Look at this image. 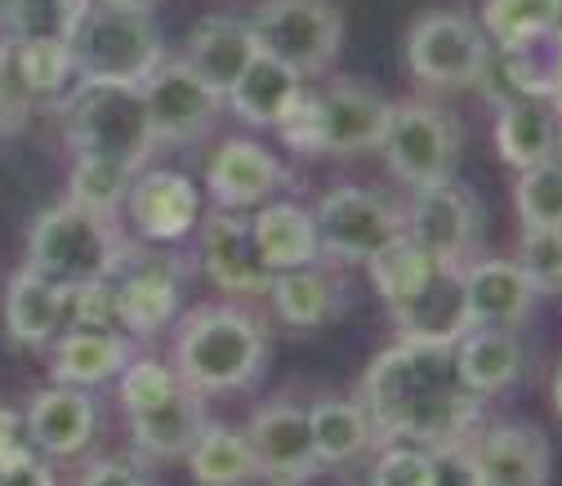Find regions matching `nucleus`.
<instances>
[{
	"instance_id": "obj_1",
	"label": "nucleus",
	"mask_w": 562,
	"mask_h": 486,
	"mask_svg": "<svg viewBox=\"0 0 562 486\" xmlns=\"http://www.w3.org/2000/svg\"><path fill=\"white\" fill-rule=\"evenodd\" d=\"M371 415L375 447L389 442H411V447H447V442H469L482 429V406L456 366L451 349L438 343H393L384 349L362 380L358 397Z\"/></svg>"
},
{
	"instance_id": "obj_2",
	"label": "nucleus",
	"mask_w": 562,
	"mask_h": 486,
	"mask_svg": "<svg viewBox=\"0 0 562 486\" xmlns=\"http://www.w3.org/2000/svg\"><path fill=\"white\" fill-rule=\"evenodd\" d=\"M175 371L196 393H237L250 388L268 362L263 326L237 304H201L179 321Z\"/></svg>"
},
{
	"instance_id": "obj_3",
	"label": "nucleus",
	"mask_w": 562,
	"mask_h": 486,
	"mask_svg": "<svg viewBox=\"0 0 562 486\" xmlns=\"http://www.w3.org/2000/svg\"><path fill=\"white\" fill-rule=\"evenodd\" d=\"M72 77L99 86H144L166 58L153 10L130 0H81L77 23L67 32Z\"/></svg>"
},
{
	"instance_id": "obj_4",
	"label": "nucleus",
	"mask_w": 562,
	"mask_h": 486,
	"mask_svg": "<svg viewBox=\"0 0 562 486\" xmlns=\"http://www.w3.org/2000/svg\"><path fill=\"white\" fill-rule=\"evenodd\" d=\"M393 103L358 81H330L304 90L295 108L277 121V134L304 157H362L380 152Z\"/></svg>"
},
{
	"instance_id": "obj_5",
	"label": "nucleus",
	"mask_w": 562,
	"mask_h": 486,
	"mask_svg": "<svg viewBox=\"0 0 562 486\" xmlns=\"http://www.w3.org/2000/svg\"><path fill=\"white\" fill-rule=\"evenodd\" d=\"M125 246L130 241L116 233V219H103L77 201H63L36 215L27 233V268L41 272L58 291H67L112 276L121 268Z\"/></svg>"
},
{
	"instance_id": "obj_6",
	"label": "nucleus",
	"mask_w": 562,
	"mask_h": 486,
	"mask_svg": "<svg viewBox=\"0 0 562 486\" xmlns=\"http://www.w3.org/2000/svg\"><path fill=\"white\" fill-rule=\"evenodd\" d=\"M63 134L77 157H108L134 174L148 166L157 138L138 86H99L81 81L63 103Z\"/></svg>"
},
{
	"instance_id": "obj_7",
	"label": "nucleus",
	"mask_w": 562,
	"mask_h": 486,
	"mask_svg": "<svg viewBox=\"0 0 562 486\" xmlns=\"http://www.w3.org/2000/svg\"><path fill=\"white\" fill-rule=\"evenodd\" d=\"M250 27L259 49L304 81L330 72L344 49V14L335 0H259Z\"/></svg>"
},
{
	"instance_id": "obj_8",
	"label": "nucleus",
	"mask_w": 562,
	"mask_h": 486,
	"mask_svg": "<svg viewBox=\"0 0 562 486\" xmlns=\"http://www.w3.org/2000/svg\"><path fill=\"white\" fill-rule=\"evenodd\" d=\"M486 54L491 41L464 10H429L406 32V67L429 90H477Z\"/></svg>"
},
{
	"instance_id": "obj_9",
	"label": "nucleus",
	"mask_w": 562,
	"mask_h": 486,
	"mask_svg": "<svg viewBox=\"0 0 562 486\" xmlns=\"http://www.w3.org/2000/svg\"><path fill=\"white\" fill-rule=\"evenodd\" d=\"M460 148H464V129L451 112H442L425 99L393 103L380 152L406 188H425V183L451 179L456 161H460Z\"/></svg>"
},
{
	"instance_id": "obj_10",
	"label": "nucleus",
	"mask_w": 562,
	"mask_h": 486,
	"mask_svg": "<svg viewBox=\"0 0 562 486\" xmlns=\"http://www.w3.org/2000/svg\"><path fill=\"white\" fill-rule=\"evenodd\" d=\"M402 233L442 268H464L477 259L482 241V201L473 188H464L456 174L411 188V201L402 205Z\"/></svg>"
},
{
	"instance_id": "obj_11",
	"label": "nucleus",
	"mask_w": 562,
	"mask_h": 486,
	"mask_svg": "<svg viewBox=\"0 0 562 486\" xmlns=\"http://www.w3.org/2000/svg\"><path fill=\"white\" fill-rule=\"evenodd\" d=\"M313 224H317V250L330 263H367L380 246L402 237V205L389 201L384 192L339 183L317 201Z\"/></svg>"
},
{
	"instance_id": "obj_12",
	"label": "nucleus",
	"mask_w": 562,
	"mask_h": 486,
	"mask_svg": "<svg viewBox=\"0 0 562 486\" xmlns=\"http://www.w3.org/2000/svg\"><path fill=\"white\" fill-rule=\"evenodd\" d=\"M138 94H144V108H148L153 138L166 148L201 144L215 129L224 108V94L210 90L183 58H161L148 72V81L138 86Z\"/></svg>"
},
{
	"instance_id": "obj_13",
	"label": "nucleus",
	"mask_w": 562,
	"mask_h": 486,
	"mask_svg": "<svg viewBox=\"0 0 562 486\" xmlns=\"http://www.w3.org/2000/svg\"><path fill=\"white\" fill-rule=\"evenodd\" d=\"M183 282H188V263H183L179 255H170V250H144V246H125L121 268L112 272L121 330L157 335V330L179 313Z\"/></svg>"
},
{
	"instance_id": "obj_14",
	"label": "nucleus",
	"mask_w": 562,
	"mask_h": 486,
	"mask_svg": "<svg viewBox=\"0 0 562 486\" xmlns=\"http://www.w3.org/2000/svg\"><path fill=\"white\" fill-rule=\"evenodd\" d=\"M196 259H201V272L224 295H263L268 282H272L268 263L259 259L250 219L241 211H220V215H210L201 224Z\"/></svg>"
},
{
	"instance_id": "obj_15",
	"label": "nucleus",
	"mask_w": 562,
	"mask_h": 486,
	"mask_svg": "<svg viewBox=\"0 0 562 486\" xmlns=\"http://www.w3.org/2000/svg\"><path fill=\"white\" fill-rule=\"evenodd\" d=\"M125 215L134 224V233L153 241V246H170L183 241L196 228L201 215V192L188 174L179 170H144L130 179V196H125Z\"/></svg>"
},
{
	"instance_id": "obj_16",
	"label": "nucleus",
	"mask_w": 562,
	"mask_h": 486,
	"mask_svg": "<svg viewBox=\"0 0 562 486\" xmlns=\"http://www.w3.org/2000/svg\"><path fill=\"white\" fill-rule=\"evenodd\" d=\"M477 486H549L553 451L536 425H491L469 438Z\"/></svg>"
},
{
	"instance_id": "obj_17",
	"label": "nucleus",
	"mask_w": 562,
	"mask_h": 486,
	"mask_svg": "<svg viewBox=\"0 0 562 486\" xmlns=\"http://www.w3.org/2000/svg\"><path fill=\"white\" fill-rule=\"evenodd\" d=\"M460 291H464L469 326H505V330H518L540 299L518 259H482V255L460 268Z\"/></svg>"
},
{
	"instance_id": "obj_18",
	"label": "nucleus",
	"mask_w": 562,
	"mask_h": 486,
	"mask_svg": "<svg viewBox=\"0 0 562 486\" xmlns=\"http://www.w3.org/2000/svg\"><path fill=\"white\" fill-rule=\"evenodd\" d=\"M246 442L255 451L259 477L268 482H291L317 464L313 429H308V410L295 402H268L250 415Z\"/></svg>"
},
{
	"instance_id": "obj_19",
	"label": "nucleus",
	"mask_w": 562,
	"mask_h": 486,
	"mask_svg": "<svg viewBox=\"0 0 562 486\" xmlns=\"http://www.w3.org/2000/svg\"><path fill=\"white\" fill-rule=\"evenodd\" d=\"M281 183H286V170L255 138H224L205 166V188L220 201V211H259Z\"/></svg>"
},
{
	"instance_id": "obj_20",
	"label": "nucleus",
	"mask_w": 562,
	"mask_h": 486,
	"mask_svg": "<svg viewBox=\"0 0 562 486\" xmlns=\"http://www.w3.org/2000/svg\"><path fill=\"white\" fill-rule=\"evenodd\" d=\"M94 402L90 388H72V384H49L41 393H32L27 415H23V429L27 438L45 451V455H81L94 442Z\"/></svg>"
},
{
	"instance_id": "obj_21",
	"label": "nucleus",
	"mask_w": 562,
	"mask_h": 486,
	"mask_svg": "<svg viewBox=\"0 0 562 486\" xmlns=\"http://www.w3.org/2000/svg\"><path fill=\"white\" fill-rule=\"evenodd\" d=\"M259 58V41H255V27L246 19H233V14H210L192 27L188 36V67L215 90V94H228L241 72Z\"/></svg>"
},
{
	"instance_id": "obj_22",
	"label": "nucleus",
	"mask_w": 562,
	"mask_h": 486,
	"mask_svg": "<svg viewBox=\"0 0 562 486\" xmlns=\"http://www.w3.org/2000/svg\"><path fill=\"white\" fill-rule=\"evenodd\" d=\"M389 313H393L402 339H411V343H438V349H456V339L469 330L464 291H460V268H438L406 304H397Z\"/></svg>"
},
{
	"instance_id": "obj_23",
	"label": "nucleus",
	"mask_w": 562,
	"mask_h": 486,
	"mask_svg": "<svg viewBox=\"0 0 562 486\" xmlns=\"http://www.w3.org/2000/svg\"><path fill=\"white\" fill-rule=\"evenodd\" d=\"M130 442L138 455L148 460H183L196 442V433L205 429V393L196 388H179L166 402L148 406V410H130Z\"/></svg>"
},
{
	"instance_id": "obj_24",
	"label": "nucleus",
	"mask_w": 562,
	"mask_h": 486,
	"mask_svg": "<svg viewBox=\"0 0 562 486\" xmlns=\"http://www.w3.org/2000/svg\"><path fill=\"white\" fill-rule=\"evenodd\" d=\"M130 362H134V343L121 330H63L54 339L49 375L54 384L99 388L112 375H121Z\"/></svg>"
},
{
	"instance_id": "obj_25",
	"label": "nucleus",
	"mask_w": 562,
	"mask_h": 486,
	"mask_svg": "<svg viewBox=\"0 0 562 486\" xmlns=\"http://www.w3.org/2000/svg\"><path fill=\"white\" fill-rule=\"evenodd\" d=\"M456 366H460V380L477 393V397H496L505 393L518 375H522V343H518V330H505V326H469L460 339H456Z\"/></svg>"
},
{
	"instance_id": "obj_26",
	"label": "nucleus",
	"mask_w": 562,
	"mask_h": 486,
	"mask_svg": "<svg viewBox=\"0 0 562 486\" xmlns=\"http://www.w3.org/2000/svg\"><path fill=\"white\" fill-rule=\"evenodd\" d=\"M263 295L272 299V313L295 330H317V326H326L344 313V286L317 263L272 272Z\"/></svg>"
},
{
	"instance_id": "obj_27",
	"label": "nucleus",
	"mask_w": 562,
	"mask_h": 486,
	"mask_svg": "<svg viewBox=\"0 0 562 486\" xmlns=\"http://www.w3.org/2000/svg\"><path fill=\"white\" fill-rule=\"evenodd\" d=\"M250 233H255V246L268 272H286V268H304L322 259L313 211H304L295 201H263L250 219Z\"/></svg>"
},
{
	"instance_id": "obj_28",
	"label": "nucleus",
	"mask_w": 562,
	"mask_h": 486,
	"mask_svg": "<svg viewBox=\"0 0 562 486\" xmlns=\"http://www.w3.org/2000/svg\"><path fill=\"white\" fill-rule=\"evenodd\" d=\"M496 148L514 170L553 161L558 148V103L553 99H509L496 108Z\"/></svg>"
},
{
	"instance_id": "obj_29",
	"label": "nucleus",
	"mask_w": 562,
	"mask_h": 486,
	"mask_svg": "<svg viewBox=\"0 0 562 486\" xmlns=\"http://www.w3.org/2000/svg\"><path fill=\"white\" fill-rule=\"evenodd\" d=\"M304 94V77L291 72L286 63H277L259 49V58L241 72V81L224 94V103L246 121V125H259V129H277V121L295 108V99Z\"/></svg>"
},
{
	"instance_id": "obj_30",
	"label": "nucleus",
	"mask_w": 562,
	"mask_h": 486,
	"mask_svg": "<svg viewBox=\"0 0 562 486\" xmlns=\"http://www.w3.org/2000/svg\"><path fill=\"white\" fill-rule=\"evenodd\" d=\"M5 330L23 349H45L54 335L63 330V291L45 282L41 272L27 263L10 276V295H5Z\"/></svg>"
},
{
	"instance_id": "obj_31",
	"label": "nucleus",
	"mask_w": 562,
	"mask_h": 486,
	"mask_svg": "<svg viewBox=\"0 0 562 486\" xmlns=\"http://www.w3.org/2000/svg\"><path fill=\"white\" fill-rule=\"evenodd\" d=\"M308 429L317 447V464L344 468L362 460L375 447V429L362 402H344V397H322L308 406Z\"/></svg>"
},
{
	"instance_id": "obj_32",
	"label": "nucleus",
	"mask_w": 562,
	"mask_h": 486,
	"mask_svg": "<svg viewBox=\"0 0 562 486\" xmlns=\"http://www.w3.org/2000/svg\"><path fill=\"white\" fill-rule=\"evenodd\" d=\"M192 468L196 486H250L259 477L255 451L246 442V429H228V425H210L196 433L192 451L183 455Z\"/></svg>"
},
{
	"instance_id": "obj_33",
	"label": "nucleus",
	"mask_w": 562,
	"mask_h": 486,
	"mask_svg": "<svg viewBox=\"0 0 562 486\" xmlns=\"http://www.w3.org/2000/svg\"><path fill=\"white\" fill-rule=\"evenodd\" d=\"M438 268H442V263H434V259H429L425 250H419L406 233H402V237H393L389 246H380V250L367 259L371 286H375V295H380L389 308L406 304V299H411L419 286H425Z\"/></svg>"
},
{
	"instance_id": "obj_34",
	"label": "nucleus",
	"mask_w": 562,
	"mask_h": 486,
	"mask_svg": "<svg viewBox=\"0 0 562 486\" xmlns=\"http://www.w3.org/2000/svg\"><path fill=\"white\" fill-rule=\"evenodd\" d=\"M130 179H134V170L121 166V161H108V157H77L72 179H67V201L86 205V211H94V215H103V219H116V215L125 211Z\"/></svg>"
},
{
	"instance_id": "obj_35",
	"label": "nucleus",
	"mask_w": 562,
	"mask_h": 486,
	"mask_svg": "<svg viewBox=\"0 0 562 486\" xmlns=\"http://www.w3.org/2000/svg\"><path fill=\"white\" fill-rule=\"evenodd\" d=\"M491 45H505L544 27H562V0H482V23Z\"/></svg>"
},
{
	"instance_id": "obj_36",
	"label": "nucleus",
	"mask_w": 562,
	"mask_h": 486,
	"mask_svg": "<svg viewBox=\"0 0 562 486\" xmlns=\"http://www.w3.org/2000/svg\"><path fill=\"white\" fill-rule=\"evenodd\" d=\"M514 211L522 228H562V161H540L531 170H518Z\"/></svg>"
},
{
	"instance_id": "obj_37",
	"label": "nucleus",
	"mask_w": 562,
	"mask_h": 486,
	"mask_svg": "<svg viewBox=\"0 0 562 486\" xmlns=\"http://www.w3.org/2000/svg\"><path fill=\"white\" fill-rule=\"evenodd\" d=\"M77 10L81 0H14L10 14H5V27L14 45H27V41H67L77 23Z\"/></svg>"
},
{
	"instance_id": "obj_38",
	"label": "nucleus",
	"mask_w": 562,
	"mask_h": 486,
	"mask_svg": "<svg viewBox=\"0 0 562 486\" xmlns=\"http://www.w3.org/2000/svg\"><path fill=\"white\" fill-rule=\"evenodd\" d=\"M14 54H19V72H23V81L36 99H58L63 94L67 77H72L67 41H27V45H14Z\"/></svg>"
},
{
	"instance_id": "obj_39",
	"label": "nucleus",
	"mask_w": 562,
	"mask_h": 486,
	"mask_svg": "<svg viewBox=\"0 0 562 486\" xmlns=\"http://www.w3.org/2000/svg\"><path fill=\"white\" fill-rule=\"evenodd\" d=\"M63 326L67 330H121L112 276L86 282V286H67L63 291Z\"/></svg>"
},
{
	"instance_id": "obj_40",
	"label": "nucleus",
	"mask_w": 562,
	"mask_h": 486,
	"mask_svg": "<svg viewBox=\"0 0 562 486\" xmlns=\"http://www.w3.org/2000/svg\"><path fill=\"white\" fill-rule=\"evenodd\" d=\"M518 268L536 295H562V228H522Z\"/></svg>"
},
{
	"instance_id": "obj_41",
	"label": "nucleus",
	"mask_w": 562,
	"mask_h": 486,
	"mask_svg": "<svg viewBox=\"0 0 562 486\" xmlns=\"http://www.w3.org/2000/svg\"><path fill=\"white\" fill-rule=\"evenodd\" d=\"M179 388H183L179 371L161 366L157 358H134V362L121 371V410H125V415H130V410H148V406L166 402V397L179 393Z\"/></svg>"
},
{
	"instance_id": "obj_42",
	"label": "nucleus",
	"mask_w": 562,
	"mask_h": 486,
	"mask_svg": "<svg viewBox=\"0 0 562 486\" xmlns=\"http://www.w3.org/2000/svg\"><path fill=\"white\" fill-rule=\"evenodd\" d=\"M371 486H434V460H429V451L425 447H411V442H389L375 455Z\"/></svg>"
},
{
	"instance_id": "obj_43",
	"label": "nucleus",
	"mask_w": 562,
	"mask_h": 486,
	"mask_svg": "<svg viewBox=\"0 0 562 486\" xmlns=\"http://www.w3.org/2000/svg\"><path fill=\"white\" fill-rule=\"evenodd\" d=\"M32 108H36V94L27 90V81L19 72V54L5 41V45H0V134L23 129Z\"/></svg>"
},
{
	"instance_id": "obj_44",
	"label": "nucleus",
	"mask_w": 562,
	"mask_h": 486,
	"mask_svg": "<svg viewBox=\"0 0 562 486\" xmlns=\"http://www.w3.org/2000/svg\"><path fill=\"white\" fill-rule=\"evenodd\" d=\"M429 460H434V486H477V464L469 442L434 447Z\"/></svg>"
},
{
	"instance_id": "obj_45",
	"label": "nucleus",
	"mask_w": 562,
	"mask_h": 486,
	"mask_svg": "<svg viewBox=\"0 0 562 486\" xmlns=\"http://www.w3.org/2000/svg\"><path fill=\"white\" fill-rule=\"evenodd\" d=\"M77 486H153V482L134 460H99V464H90L81 473Z\"/></svg>"
},
{
	"instance_id": "obj_46",
	"label": "nucleus",
	"mask_w": 562,
	"mask_h": 486,
	"mask_svg": "<svg viewBox=\"0 0 562 486\" xmlns=\"http://www.w3.org/2000/svg\"><path fill=\"white\" fill-rule=\"evenodd\" d=\"M0 486H58V477L41 455L23 451V455L0 464Z\"/></svg>"
},
{
	"instance_id": "obj_47",
	"label": "nucleus",
	"mask_w": 562,
	"mask_h": 486,
	"mask_svg": "<svg viewBox=\"0 0 562 486\" xmlns=\"http://www.w3.org/2000/svg\"><path fill=\"white\" fill-rule=\"evenodd\" d=\"M23 433H27V429H23V415H19V410H10V406H0V464L27 451Z\"/></svg>"
},
{
	"instance_id": "obj_48",
	"label": "nucleus",
	"mask_w": 562,
	"mask_h": 486,
	"mask_svg": "<svg viewBox=\"0 0 562 486\" xmlns=\"http://www.w3.org/2000/svg\"><path fill=\"white\" fill-rule=\"evenodd\" d=\"M272 486H348V477L335 473L330 464H313L308 473H300V477H291V482H272Z\"/></svg>"
},
{
	"instance_id": "obj_49",
	"label": "nucleus",
	"mask_w": 562,
	"mask_h": 486,
	"mask_svg": "<svg viewBox=\"0 0 562 486\" xmlns=\"http://www.w3.org/2000/svg\"><path fill=\"white\" fill-rule=\"evenodd\" d=\"M553 410H558V420H562V366H558V375H553Z\"/></svg>"
},
{
	"instance_id": "obj_50",
	"label": "nucleus",
	"mask_w": 562,
	"mask_h": 486,
	"mask_svg": "<svg viewBox=\"0 0 562 486\" xmlns=\"http://www.w3.org/2000/svg\"><path fill=\"white\" fill-rule=\"evenodd\" d=\"M553 157L562 161V103H558V148H553Z\"/></svg>"
},
{
	"instance_id": "obj_51",
	"label": "nucleus",
	"mask_w": 562,
	"mask_h": 486,
	"mask_svg": "<svg viewBox=\"0 0 562 486\" xmlns=\"http://www.w3.org/2000/svg\"><path fill=\"white\" fill-rule=\"evenodd\" d=\"M10 5H14V0H0V23H5V14H10Z\"/></svg>"
},
{
	"instance_id": "obj_52",
	"label": "nucleus",
	"mask_w": 562,
	"mask_h": 486,
	"mask_svg": "<svg viewBox=\"0 0 562 486\" xmlns=\"http://www.w3.org/2000/svg\"><path fill=\"white\" fill-rule=\"evenodd\" d=\"M130 5H144V10H153V5H157V0H130Z\"/></svg>"
},
{
	"instance_id": "obj_53",
	"label": "nucleus",
	"mask_w": 562,
	"mask_h": 486,
	"mask_svg": "<svg viewBox=\"0 0 562 486\" xmlns=\"http://www.w3.org/2000/svg\"><path fill=\"white\" fill-rule=\"evenodd\" d=\"M0 138H5V134H0Z\"/></svg>"
}]
</instances>
